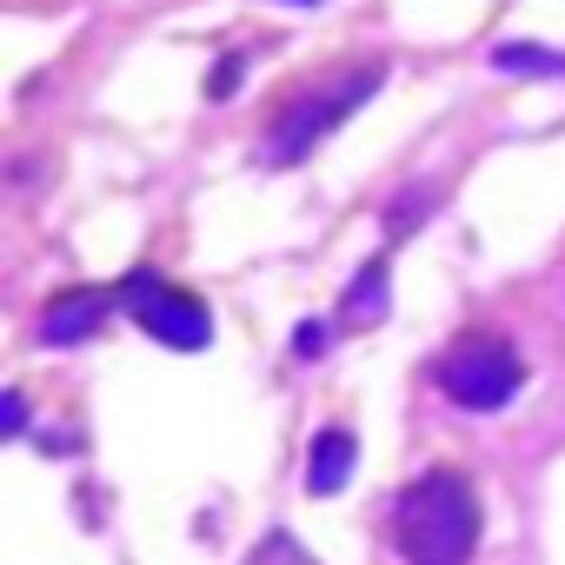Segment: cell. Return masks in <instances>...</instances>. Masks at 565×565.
Listing matches in <instances>:
<instances>
[{
	"instance_id": "cell-1",
	"label": "cell",
	"mask_w": 565,
	"mask_h": 565,
	"mask_svg": "<svg viewBox=\"0 0 565 565\" xmlns=\"http://www.w3.org/2000/svg\"><path fill=\"white\" fill-rule=\"evenodd\" d=\"M393 545L406 565H466L479 552V492L459 466H426L393 499Z\"/></svg>"
},
{
	"instance_id": "cell-2",
	"label": "cell",
	"mask_w": 565,
	"mask_h": 565,
	"mask_svg": "<svg viewBox=\"0 0 565 565\" xmlns=\"http://www.w3.org/2000/svg\"><path fill=\"white\" fill-rule=\"evenodd\" d=\"M433 380H439V393H446L459 413H499V406H512V393L525 386V360L512 353L505 333H459V340L439 353Z\"/></svg>"
},
{
	"instance_id": "cell-3",
	"label": "cell",
	"mask_w": 565,
	"mask_h": 565,
	"mask_svg": "<svg viewBox=\"0 0 565 565\" xmlns=\"http://www.w3.org/2000/svg\"><path fill=\"white\" fill-rule=\"evenodd\" d=\"M380 81H386V67H347V81H327V87H313V94H300L287 114L273 120V134H266V167H294V160H307L360 100H373L380 94Z\"/></svg>"
},
{
	"instance_id": "cell-4",
	"label": "cell",
	"mask_w": 565,
	"mask_h": 565,
	"mask_svg": "<svg viewBox=\"0 0 565 565\" xmlns=\"http://www.w3.org/2000/svg\"><path fill=\"white\" fill-rule=\"evenodd\" d=\"M120 307L134 313V327H140L147 340H160V347H173V353L213 347V313H206V300L186 294V287H173V279H160V273H127V279H120Z\"/></svg>"
},
{
	"instance_id": "cell-5",
	"label": "cell",
	"mask_w": 565,
	"mask_h": 565,
	"mask_svg": "<svg viewBox=\"0 0 565 565\" xmlns=\"http://www.w3.org/2000/svg\"><path fill=\"white\" fill-rule=\"evenodd\" d=\"M120 307V287H74V294H54L47 313H41V347H81L100 333V320Z\"/></svg>"
},
{
	"instance_id": "cell-6",
	"label": "cell",
	"mask_w": 565,
	"mask_h": 565,
	"mask_svg": "<svg viewBox=\"0 0 565 565\" xmlns=\"http://www.w3.org/2000/svg\"><path fill=\"white\" fill-rule=\"evenodd\" d=\"M353 459H360V446H353L347 426L313 433V452H307V492H313V499H333V492L353 479Z\"/></svg>"
},
{
	"instance_id": "cell-7",
	"label": "cell",
	"mask_w": 565,
	"mask_h": 565,
	"mask_svg": "<svg viewBox=\"0 0 565 565\" xmlns=\"http://www.w3.org/2000/svg\"><path fill=\"white\" fill-rule=\"evenodd\" d=\"M386 279H393L386 259H366V266L353 273V287H347V320H353V327H380V320H386V307H393Z\"/></svg>"
},
{
	"instance_id": "cell-8",
	"label": "cell",
	"mask_w": 565,
	"mask_h": 565,
	"mask_svg": "<svg viewBox=\"0 0 565 565\" xmlns=\"http://www.w3.org/2000/svg\"><path fill=\"white\" fill-rule=\"evenodd\" d=\"M492 67H505V74H539V81H565V54L532 47V41H505V47L492 54Z\"/></svg>"
},
{
	"instance_id": "cell-9",
	"label": "cell",
	"mask_w": 565,
	"mask_h": 565,
	"mask_svg": "<svg viewBox=\"0 0 565 565\" xmlns=\"http://www.w3.org/2000/svg\"><path fill=\"white\" fill-rule=\"evenodd\" d=\"M246 565H320V558H313L294 532H266V539L246 552Z\"/></svg>"
},
{
	"instance_id": "cell-10",
	"label": "cell",
	"mask_w": 565,
	"mask_h": 565,
	"mask_svg": "<svg viewBox=\"0 0 565 565\" xmlns=\"http://www.w3.org/2000/svg\"><path fill=\"white\" fill-rule=\"evenodd\" d=\"M327 347H333V327H327V320H300V333H294V353H300V360H320Z\"/></svg>"
},
{
	"instance_id": "cell-11",
	"label": "cell",
	"mask_w": 565,
	"mask_h": 565,
	"mask_svg": "<svg viewBox=\"0 0 565 565\" xmlns=\"http://www.w3.org/2000/svg\"><path fill=\"white\" fill-rule=\"evenodd\" d=\"M233 87H239V54H226V61L206 74V100H226Z\"/></svg>"
},
{
	"instance_id": "cell-12",
	"label": "cell",
	"mask_w": 565,
	"mask_h": 565,
	"mask_svg": "<svg viewBox=\"0 0 565 565\" xmlns=\"http://www.w3.org/2000/svg\"><path fill=\"white\" fill-rule=\"evenodd\" d=\"M8 433H28V399L21 393H8Z\"/></svg>"
}]
</instances>
